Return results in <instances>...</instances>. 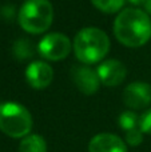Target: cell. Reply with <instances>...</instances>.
I'll list each match as a JSON object with an SVG mask.
<instances>
[{
    "label": "cell",
    "instance_id": "1",
    "mask_svg": "<svg viewBox=\"0 0 151 152\" xmlns=\"http://www.w3.org/2000/svg\"><path fill=\"white\" fill-rule=\"evenodd\" d=\"M114 35L126 47H142L151 39V19L142 10L126 8L115 19Z\"/></svg>",
    "mask_w": 151,
    "mask_h": 152
},
{
    "label": "cell",
    "instance_id": "2",
    "mask_svg": "<svg viewBox=\"0 0 151 152\" xmlns=\"http://www.w3.org/2000/svg\"><path fill=\"white\" fill-rule=\"evenodd\" d=\"M75 56L83 64H95L102 61L110 51L107 34L96 27H86L76 34L74 40Z\"/></svg>",
    "mask_w": 151,
    "mask_h": 152
},
{
    "label": "cell",
    "instance_id": "3",
    "mask_svg": "<svg viewBox=\"0 0 151 152\" xmlns=\"http://www.w3.org/2000/svg\"><path fill=\"white\" fill-rule=\"evenodd\" d=\"M54 7L50 0H26L19 10L18 21L28 34L39 35L51 27Z\"/></svg>",
    "mask_w": 151,
    "mask_h": 152
},
{
    "label": "cell",
    "instance_id": "4",
    "mask_svg": "<svg viewBox=\"0 0 151 152\" xmlns=\"http://www.w3.org/2000/svg\"><path fill=\"white\" fill-rule=\"evenodd\" d=\"M34 120L29 111L15 102H4L0 104V131L13 139L29 135Z\"/></svg>",
    "mask_w": 151,
    "mask_h": 152
},
{
    "label": "cell",
    "instance_id": "5",
    "mask_svg": "<svg viewBox=\"0 0 151 152\" xmlns=\"http://www.w3.org/2000/svg\"><path fill=\"white\" fill-rule=\"evenodd\" d=\"M71 40L68 36L59 32H52L43 37L37 44V51L43 56V59L51 61H59L67 58L71 52Z\"/></svg>",
    "mask_w": 151,
    "mask_h": 152
},
{
    "label": "cell",
    "instance_id": "6",
    "mask_svg": "<svg viewBox=\"0 0 151 152\" xmlns=\"http://www.w3.org/2000/svg\"><path fill=\"white\" fill-rule=\"evenodd\" d=\"M123 102L133 110H143L151 103V86L144 81H134L123 91Z\"/></svg>",
    "mask_w": 151,
    "mask_h": 152
},
{
    "label": "cell",
    "instance_id": "7",
    "mask_svg": "<svg viewBox=\"0 0 151 152\" xmlns=\"http://www.w3.org/2000/svg\"><path fill=\"white\" fill-rule=\"evenodd\" d=\"M71 77L74 84L78 87V89L84 95H94L102 84L98 72L87 66L72 67Z\"/></svg>",
    "mask_w": 151,
    "mask_h": 152
},
{
    "label": "cell",
    "instance_id": "8",
    "mask_svg": "<svg viewBox=\"0 0 151 152\" xmlns=\"http://www.w3.org/2000/svg\"><path fill=\"white\" fill-rule=\"evenodd\" d=\"M96 72H98L102 84L107 87H115L123 83L126 75H127V68L122 61L110 59V60H106L99 64Z\"/></svg>",
    "mask_w": 151,
    "mask_h": 152
},
{
    "label": "cell",
    "instance_id": "9",
    "mask_svg": "<svg viewBox=\"0 0 151 152\" xmlns=\"http://www.w3.org/2000/svg\"><path fill=\"white\" fill-rule=\"evenodd\" d=\"M54 71L45 61H32L26 69V80L32 88L43 89L51 84Z\"/></svg>",
    "mask_w": 151,
    "mask_h": 152
},
{
    "label": "cell",
    "instance_id": "10",
    "mask_svg": "<svg viewBox=\"0 0 151 152\" xmlns=\"http://www.w3.org/2000/svg\"><path fill=\"white\" fill-rule=\"evenodd\" d=\"M88 152H127V145L114 134H98L88 143Z\"/></svg>",
    "mask_w": 151,
    "mask_h": 152
},
{
    "label": "cell",
    "instance_id": "11",
    "mask_svg": "<svg viewBox=\"0 0 151 152\" xmlns=\"http://www.w3.org/2000/svg\"><path fill=\"white\" fill-rule=\"evenodd\" d=\"M19 152H47V143L40 135H28L21 139Z\"/></svg>",
    "mask_w": 151,
    "mask_h": 152
},
{
    "label": "cell",
    "instance_id": "12",
    "mask_svg": "<svg viewBox=\"0 0 151 152\" xmlns=\"http://www.w3.org/2000/svg\"><path fill=\"white\" fill-rule=\"evenodd\" d=\"M34 45L28 39H18L12 45V55L15 59L23 61L28 60L34 56Z\"/></svg>",
    "mask_w": 151,
    "mask_h": 152
},
{
    "label": "cell",
    "instance_id": "13",
    "mask_svg": "<svg viewBox=\"0 0 151 152\" xmlns=\"http://www.w3.org/2000/svg\"><path fill=\"white\" fill-rule=\"evenodd\" d=\"M94 7L104 13H115L120 11L125 5L126 0H91Z\"/></svg>",
    "mask_w": 151,
    "mask_h": 152
},
{
    "label": "cell",
    "instance_id": "14",
    "mask_svg": "<svg viewBox=\"0 0 151 152\" xmlns=\"http://www.w3.org/2000/svg\"><path fill=\"white\" fill-rule=\"evenodd\" d=\"M118 123H119L120 128L125 129L126 132L131 131L134 128H138L139 116L135 112H133V111H125V112L120 113L119 119H118Z\"/></svg>",
    "mask_w": 151,
    "mask_h": 152
},
{
    "label": "cell",
    "instance_id": "15",
    "mask_svg": "<svg viewBox=\"0 0 151 152\" xmlns=\"http://www.w3.org/2000/svg\"><path fill=\"white\" fill-rule=\"evenodd\" d=\"M143 142V132L139 128H134L126 132V143L131 147H136Z\"/></svg>",
    "mask_w": 151,
    "mask_h": 152
},
{
    "label": "cell",
    "instance_id": "16",
    "mask_svg": "<svg viewBox=\"0 0 151 152\" xmlns=\"http://www.w3.org/2000/svg\"><path fill=\"white\" fill-rule=\"evenodd\" d=\"M138 127L143 134L151 135V108L139 116V126Z\"/></svg>",
    "mask_w": 151,
    "mask_h": 152
},
{
    "label": "cell",
    "instance_id": "17",
    "mask_svg": "<svg viewBox=\"0 0 151 152\" xmlns=\"http://www.w3.org/2000/svg\"><path fill=\"white\" fill-rule=\"evenodd\" d=\"M128 1H130L131 4H134V5H141V4H143V5H144L146 0H128Z\"/></svg>",
    "mask_w": 151,
    "mask_h": 152
},
{
    "label": "cell",
    "instance_id": "18",
    "mask_svg": "<svg viewBox=\"0 0 151 152\" xmlns=\"http://www.w3.org/2000/svg\"><path fill=\"white\" fill-rule=\"evenodd\" d=\"M144 8H146V11L151 15V0H146V3H144Z\"/></svg>",
    "mask_w": 151,
    "mask_h": 152
}]
</instances>
